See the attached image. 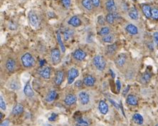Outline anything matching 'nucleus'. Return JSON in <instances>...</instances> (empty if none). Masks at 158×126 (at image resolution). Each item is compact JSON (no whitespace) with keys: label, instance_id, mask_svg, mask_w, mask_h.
<instances>
[{"label":"nucleus","instance_id":"1","mask_svg":"<svg viewBox=\"0 0 158 126\" xmlns=\"http://www.w3.org/2000/svg\"><path fill=\"white\" fill-rule=\"evenodd\" d=\"M93 64L96 67L98 71H103L106 66V61L103 58V56L100 55H97L94 57L93 60Z\"/></svg>","mask_w":158,"mask_h":126},{"label":"nucleus","instance_id":"2","mask_svg":"<svg viewBox=\"0 0 158 126\" xmlns=\"http://www.w3.org/2000/svg\"><path fill=\"white\" fill-rule=\"evenodd\" d=\"M21 62H22L23 66L25 68H30L32 67L35 64V61L33 57L32 56L31 54L29 53H26L21 57Z\"/></svg>","mask_w":158,"mask_h":126},{"label":"nucleus","instance_id":"3","mask_svg":"<svg viewBox=\"0 0 158 126\" xmlns=\"http://www.w3.org/2000/svg\"><path fill=\"white\" fill-rule=\"evenodd\" d=\"M79 76V72L78 70L75 68H71L68 70L67 73V80L68 84H72L75 79Z\"/></svg>","mask_w":158,"mask_h":126},{"label":"nucleus","instance_id":"4","mask_svg":"<svg viewBox=\"0 0 158 126\" xmlns=\"http://www.w3.org/2000/svg\"><path fill=\"white\" fill-rule=\"evenodd\" d=\"M51 59L54 65H58L61 61V52L58 49H53L51 51Z\"/></svg>","mask_w":158,"mask_h":126},{"label":"nucleus","instance_id":"5","mask_svg":"<svg viewBox=\"0 0 158 126\" xmlns=\"http://www.w3.org/2000/svg\"><path fill=\"white\" fill-rule=\"evenodd\" d=\"M29 21L30 24L33 27H38L39 25V18L37 16V14L34 11H31L29 13Z\"/></svg>","mask_w":158,"mask_h":126},{"label":"nucleus","instance_id":"6","mask_svg":"<svg viewBox=\"0 0 158 126\" xmlns=\"http://www.w3.org/2000/svg\"><path fill=\"white\" fill-rule=\"evenodd\" d=\"M78 99L81 105H88L90 102V95L87 92L81 91L78 94Z\"/></svg>","mask_w":158,"mask_h":126},{"label":"nucleus","instance_id":"7","mask_svg":"<svg viewBox=\"0 0 158 126\" xmlns=\"http://www.w3.org/2000/svg\"><path fill=\"white\" fill-rule=\"evenodd\" d=\"M127 61V56L124 54H121L118 55L117 58L115 59V65L118 67V68H122L124 66Z\"/></svg>","mask_w":158,"mask_h":126},{"label":"nucleus","instance_id":"8","mask_svg":"<svg viewBox=\"0 0 158 126\" xmlns=\"http://www.w3.org/2000/svg\"><path fill=\"white\" fill-rule=\"evenodd\" d=\"M87 54L84 51H83L82 49H76L74 53H73V57L75 58L76 60L79 61H81L85 59V58L86 57Z\"/></svg>","mask_w":158,"mask_h":126},{"label":"nucleus","instance_id":"9","mask_svg":"<svg viewBox=\"0 0 158 126\" xmlns=\"http://www.w3.org/2000/svg\"><path fill=\"white\" fill-rule=\"evenodd\" d=\"M77 101V97L74 94H68L64 99V103L66 105L71 106L76 103Z\"/></svg>","mask_w":158,"mask_h":126},{"label":"nucleus","instance_id":"10","mask_svg":"<svg viewBox=\"0 0 158 126\" xmlns=\"http://www.w3.org/2000/svg\"><path fill=\"white\" fill-rule=\"evenodd\" d=\"M5 67L9 72H13L16 69V61L11 58H8L6 61Z\"/></svg>","mask_w":158,"mask_h":126},{"label":"nucleus","instance_id":"11","mask_svg":"<svg viewBox=\"0 0 158 126\" xmlns=\"http://www.w3.org/2000/svg\"><path fill=\"white\" fill-rule=\"evenodd\" d=\"M64 72L63 71H58L56 73L55 77H54V82H55V84L57 86H60V85L62 83V82L64 81Z\"/></svg>","mask_w":158,"mask_h":126},{"label":"nucleus","instance_id":"12","mask_svg":"<svg viewBox=\"0 0 158 126\" xmlns=\"http://www.w3.org/2000/svg\"><path fill=\"white\" fill-rule=\"evenodd\" d=\"M39 74L44 78L48 79L50 78L52 71L49 67H44V68H42L39 70Z\"/></svg>","mask_w":158,"mask_h":126},{"label":"nucleus","instance_id":"13","mask_svg":"<svg viewBox=\"0 0 158 126\" xmlns=\"http://www.w3.org/2000/svg\"><path fill=\"white\" fill-rule=\"evenodd\" d=\"M83 84L86 86H88V87H92L95 85L96 83V78H95L93 76L88 75L86 76V77L83 78Z\"/></svg>","mask_w":158,"mask_h":126},{"label":"nucleus","instance_id":"14","mask_svg":"<svg viewBox=\"0 0 158 126\" xmlns=\"http://www.w3.org/2000/svg\"><path fill=\"white\" fill-rule=\"evenodd\" d=\"M105 7H106V9L110 13L115 12L117 10V7L114 0H108L106 1V4H105Z\"/></svg>","mask_w":158,"mask_h":126},{"label":"nucleus","instance_id":"15","mask_svg":"<svg viewBox=\"0 0 158 126\" xmlns=\"http://www.w3.org/2000/svg\"><path fill=\"white\" fill-rule=\"evenodd\" d=\"M98 109L103 115H106L109 111L108 105L105 101H100L98 104Z\"/></svg>","mask_w":158,"mask_h":126},{"label":"nucleus","instance_id":"16","mask_svg":"<svg viewBox=\"0 0 158 126\" xmlns=\"http://www.w3.org/2000/svg\"><path fill=\"white\" fill-rule=\"evenodd\" d=\"M24 111V106H23L21 104L18 103L15 105V106L13 108L12 111H11V114L14 115H21V113H23Z\"/></svg>","mask_w":158,"mask_h":126},{"label":"nucleus","instance_id":"17","mask_svg":"<svg viewBox=\"0 0 158 126\" xmlns=\"http://www.w3.org/2000/svg\"><path fill=\"white\" fill-rule=\"evenodd\" d=\"M24 94H25L27 97L31 98L32 97V96H34V91H33L31 86L30 81H28L27 83H26V84L25 85V87H24Z\"/></svg>","mask_w":158,"mask_h":126},{"label":"nucleus","instance_id":"18","mask_svg":"<svg viewBox=\"0 0 158 126\" xmlns=\"http://www.w3.org/2000/svg\"><path fill=\"white\" fill-rule=\"evenodd\" d=\"M68 23L69 25L74 26V27H78V26H80L82 24L81 20H80L78 17H76V16H74V17H71L69 19V21H68Z\"/></svg>","mask_w":158,"mask_h":126},{"label":"nucleus","instance_id":"19","mask_svg":"<svg viewBox=\"0 0 158 126\" xmlns=\"http://www.w3.org/2000/svg\"><path fill=\"white\" fill-rule=\"evenodd\" d=\"M125 30L128 34L131 35H136L138 34V29H137V26L132 24H128L125 27Z\"/></svg>","mask_w":158,"mask_h":126},{"label":"nucleus","instance_id":"20","mask_svg":"<svg viewBox=\"0 0 158 126\" xmlns=\"http://www.w3.org/2000/svg\"><path fill=\"white\" fill-rule=\"evenodd\" d=\"M142 11H143V14L145 16V17H147V19L151 18L152 9L150 5H148V4H143L142 6Z\"/></svg>","mask_w":158,"mask_h":126},{"label":"nucleus","instance_id":"21","mask_svg":"<svg viewBox=\"0 0 158 126\" xmlns=\"http://www.w3.org/2000/svg\"><path fill=\"white\" fill-rule=\"evenodd\" d=\"M126 102L128 105H133V106H135L138 103V101H137V97L134 95H128V97H127Z\"/></svg>","mask_w":158,"mask_h":126},{"label":"nucleus","instance_id":"22","mask_svg":"<svg viewBox=\"0 0 158 126\" xmlns=\"http://www.w3.org/2000/svg\"><path fill=\"white\" fill-rule=\"evenodd\" d=\"M128 15H129L130 18L133 20H137L139 19V12L137 9L135 7H133L129 10Z\"/></svg>","mask_w":158,"mask_h":126},{"label":"nucleus","instance_id":"23","mask_svg":"<svg viewBox=\"0 0 158 126\" xmlns=\"http://www.w3.org/2000/svg\"><path fill=\"white\" fill-rule=\"evenodd\" d=\"M133 121H134L135 123L137 124V125H142L144 122L143 117L140 113L134 114V115L133 116Z\"/></svg>","mask_w":158,"mask_h":126},{"label":"nucleus","instance_id":"24","mask_svg":"<svg viewBox=\"0 0 158 126\" xmlns=\"http://www.w3.org/2000/svg\"><path fill=\"white\" fill-rule=\"evenodd\" d=\"M57 96V93L55 90H52L46 97V101L48 103H50L54 101Z\"/></svg>","mask_w":158,"mask_h":126},{"label":"nucleus","instance_id":"25","mask_svg":"<svg viewBox=\"0 0 158 126\" xmlns=\"http://www.w3.org/2000/svg\"><path fill=\"white\" fill-rule=\"evenodd\" d=\"M117 49H118V46L116 44H112L107 47V54L110 56L113 55L115 51H117Z\"/></svg>","mask_w":158,"mask_h":126},{"label":"nucleus","instance_id":"26","mask_svg":"<svg viewBox=\"0 0 158 126\" xmlns=\"http://www.w3.org/2000/svg\"><path fill=\"white\" fill-rule=\"evenodd\" d=\"M151 74H150V72H148V71H146V72H145L144 74H143V76H142L141 78V81L143 82V83H147L150 82V79H151Z\"/></svg>","mask_w":158,"mask_h":126},{"label":"nucleus","instance_id":"27","mask_svg":"<svg viewBox=\"0 0 158 126\" xmlns=\"http://www.w3.org/2000/svg\"><path fill=\"white\" fill-rule=\"evenodd\" d=\"M105 20L109 24H113L115 20V16L114 13H108L105 17Z\"/></svg>","mask_w":158,"mask_h":126},{"label":"nucleus","instance_id":"28","mask_svg":"<svg viewBox=\"0 0 158 126\" xmlns=\"http://www.w3.org/2000/svg\"><path fill=\"white\" fill-rule=\"evenodd\" d=\"M82 5L87 10L93 9V5L92 4L91 0H82Z\"/></svg>","mask_w":158,"mask_h":126},{"label":"nucleus","instance_id":"29","mask_svg":"<svg viewBox=\"0 0 158 126\" xmlns=\"http://www.w3.org/2000/svg\"><path fill=\"white\" fill-rule=\"evenodd\" d=\"M56 37H57V41H58V44H59L60 47H61V51H62L63 53H64L66 51V48H65V46H64V43H63L62 40H61V34L59 33V32H57Z\"/></svg>","mask_w":158,"mask_h":126},{"label":"nucleus","instance_id":"30","mask_svg":"<svg viewBox=\"0 0 158 126\" xmlns=\"http://www.w3.org/2000/svg\"><path fill=\"white\" fill-rule=\"evenodd\" d=\"M73 34H74V31L70 30V29H67L64 32V37L65 41H68L71 37H72Z\"/></svg>","mask_w":158,"mask_h":126},{"label":"nucleus","instance_id":"31","mask_svg":"<svg viewBox=\"0 0 158 126\" xmlns=\"http://www.w3.org/2000/svg\"><path fill=\"white\" fill-rule=\"evenodd\" d=\"M110 32V28L108 27V26H104V27H103L101 29H100V31L99 32V34H100V36H104L105 35L109 34Z\"/></svg>","mask_w":158,"mask_h":126},{"label":"nucleus","instance_id":"32","mask_svg":"<svg viewBox=\"0 0 158 126\" xmlns=\"http://www.w3.org/2000/svg\"><path fill=\"white\" fill-rule=\"evenodd\" d=\"M114 40V36L112 34H107L103 37V41L105 43H111Z\"/></svg>","mask_w":158,"mask_h":126},{"label":"nucleus","instance_id":"33","mask_svg":"<svg viewBox=\"0 0 158 126\" xmlns=\"http://www.w3.org/2000/svg\"><path fill=\"white\" fill-rule=\"evenodd\" d=\"M76 122L77 123L80 124V125H83V126H88L89 123L87 121L83 119L82 117H79V118H76Z\"/></svg>","mask_w":158,"mask_h":126},{"label":"nucleus","instance_id":"34","mask_svg":"<svg viewBox=\"0 0 158 126\" xmlns=\"http://www.w3.org/2000/svg\"><path fill=\"white\" fill-rule=\"evenodd\" d=\"M151 17L153 19H158V9L153 8L151 11Z\"/></svg>","mask_w":158,"mask_h":126},{"label":"nucleus","instance_id":"35","mask_svg":"<svg viewBox=\"0 0 158 126\" xmlns=\"http://www.w3.org/2000/svg\"><path fill=\"white\" fill-rule=\"evenodd\" d=\"M61 1H62L63 5L66 9H68L71 6V0H61Z\"/></svg>","mask_w":158,"mask_h":126},{"label":"nucleus","instance_id":"36","mask_svg":"<svg viewBox=\"0 0 158 126\" xmlns=\"http://www.w3.org/2000/svg\"><path fill=\"white\" fill-rule=\"evenodd\" d=\"M0 108H1V109L3 110V111H5L6 108H7L6 103L5 102H4L2 96H1V97H0Z\"/></svg>","mask_w":158,"mask_h":126},{"label":"nucleus","instance_id":"37","mask_svg":"<svg viewBox=\"0 0 158 126\" xmlns=\"http://www.w3.org/2000/svg\"><path fill=\"white\" fill-rule=\"evenodd\" d=\"M98 24H100V25H103V24H105V20L104 17H102V16H99L98 18Z\"/></svg>","mask_w":158,"mask_h":126},{"label":"nucleus","instance_id":"38","mask_svg":"<svg viewBox=\"0 0 158 126\" xmlns=\"http://www.w3.org/2000/svg\"><path fill=\"white\" fill-rule=\"evenodd\" d=\"M92 4H93V7H99L100 5V0H91Z\"/></svg>","mask_w":158,"mask_h":126},{"label":"nucleus","instance_id":"39","mask_svg":"<svg viewBox=\"0 0 158 126\" xmlns=\"http://www.w3.org/2000/svg\"><path fill=\"white\" fill-rule=\"evenodd\" d=\"M57 118H58V115H57V114L52 113V115H51V116L49 118V121H54L57 119Z\"/></svg>","mask_w":158,"mask_h":126},{"label":"nucleus","instance_id":"40","mask_svg":"<svg viewBox=\"0 0 158 126\" xmlns=\"http://www.w3.org/2000/svg\"><path fill=\"white\" fill-rule=\"evenodd\" d=\"M116 88H117V91L118 92L121 91V81H120V80H118V79L116 80Z\"/></svg>","mask_w":158,"mask_h":126},{"label":"nucleus","instance_id":"41","mask_svg":"<svg viewBox=\"0 0 158 126\" xmlns=\"http://www.w3.org/2000/svg\"><path fill=\"white\" fill-rule=\"evenodd\" d=\"M108 100H109L110 102L111 103H112V105H113L114 106H115V108H117V109H119V108H120V105H118V104L117 103L115 102V101H113V100H112V99H108Z\"/></svg>","mask_w":158,"mask_h":126},{"label":"nucleus","instance_id":"42","mask_svg":"<svg viewBox=\"0 0 158 126\" xmlns=\"http://www.w3.org/2000/svg\"><path fill=\"white\" fill-rule=\"evenodd\" d=\"M9 119H7L5 120V121H3L2 123H1V125H0V126H9Z\"/></svg>","mask_w":158,"mask_h":126},{"label":"nucleus","instance_id":"43","mask_svg":"<svg viewBox=\"0 0 158 126\" xmlns=\"http://www.w3.org/2000/svg\"><path fill=\"white\" fill-rule=\"evenodd\" d=\"M153 39H154L155 42L158 45V32H155L153 34Z\"/></svg>","mask_w":158,"mask_h":126},{"label":"nucleus","instance_id":"44","mask_svg":"<svg viewBox=\"0 0 158 126\" xmlns=\"http://www.w3.org/2000/svg\"><path fill=\"white\" fill-rule=\"evenodd\" d=\"M83 81H81V80H77L76 83H75V86L77 88H81L82 86H83Z\"/></svg>","mask_w":158,"mask_h":126},{"label":"nucleus","instance_id":"45","mask_svg":"<svg viewBox=\"0 0 158 126\" xmlns=\"http://www.w3.org/2000/svg\"><path fill=\"white\" fill-rule=\"evenodd\" d=\"M10 87H11V88L13 89V90H15V89L18 88V84H17V83H16L15 82H13V83H11V86H10Z\"/></svg>","mask_w":158,"mask_h":126},{"label":"nucleus","instance_id":"46","mask_svg":"<svg viewBox=\"0 0 158 126\" xmlns=\"http://www.w3.org/2000/svg\"><path fill=\"white\" fill-rule=\"evenodd\" d=\"M129 90H130V86H128L125 89H124L123 92V96H126L127 93H128V91H129Z\"/></svg>","mask_w":158,"mask_h":126},{"label":"nucleus","instance_id":"47","mask_svg":"<svg viewBox=\"0 0 158 126\" xmlns=\"http://www.w3.org/2000/svg\"><path fill=\"white\" fill-rule=\"evenodd\" d=\"M110 74H112V78H115V74H114L113 72H112V70H110Z\"/></svg>","mask_w":158,"mask_h":126},{"label":"nucleus","instance_id":"48","mask_svg":"<svg viewBox=\"0 0 158 126\" xmlns=\"http://www.w3.org/2000/svg\"><path fill=\"white\" fill-rule=\"evenodd\" d=\"M0 116H1V120H2V118L4 117V115H2V113H0Z\"/></svg>","mask_w":158,"mask_h":126},{"label":"nucleus","instance_id":"49","mask_svg":"<svg viewBox=\"0 0 158 126\" xmlns=\"http://www.w3.org/2000/svg\"><path fill=\"white\" fill-rule=\"evenodd\" d=\"M44 126H52V125H50V124H45Z\"/></svg>","mask_w":158,"mask_h":126},{"label":"nucleus","instance_id":"50","mask_svg":"<svg viewBox=\"0 0 158 126\" xmlns=\"http://www.w3.org/2000/svg\"><path fill=\"white\" fill-rule=\"evenodd\" d=\"M75 126H83V125H80V124L77 123V124H76V125H75Z\"/></svg>","mask_w":158,"mask_h":126},{"label":"nucleus","instance_id":"51","mask_svg":"<svg viewBox=\"0 0 158 126\" xmlns=\"http://www.w3.org/2000/svg\"><path fill=\"white\" fill-rule=\"evenodd\" d=\"M155 126H158V123H157V124H156V125H155Z\"/></svg>","mask_w":158,"mask_h":126}]
</instances>
